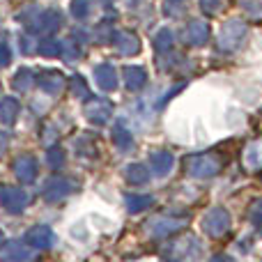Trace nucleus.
<instances>
[{
  "label": "nucleus",
  "mask_w": 262,
  "mask_h": 262,
  "mask_svg": "<svg viewBox=\"0 0 262 262\" xmlns=\"http://www.w3.org/2000/svg\"><path fill=\"white\" fill-rule=\"evenodd\" d=\"M246 32H249V26H246L244 21H237V18L226 21L223 28H221V32H219V37H216L219 51H223V53H232V51H237L242 46V41H244Z\"/></svg>",
  "instance_id": "f257e3e1"
},
{
  "label": "nucleus",
  "mask_w": 262,
  "mask_h": 262,
  "mask_svg": "<svg viewBox=\"0 0 262 262\" xmlns=\"http://www.w3.org/2000/svg\"><path fill=\"white\" fill-rule=\"evenodd\" d=\"M221 170H223V159L219 154H195V157L186 159V172L191 177H198V180L214 177Z\"/></svg>",
  "instance_id": "f03ea898"
},
{
  "label": "nucleus",
  "mask_w": 262,
  "mask_h": 262,
  "mask_svg": "<svg viewBox=\"0 0 262 262\" xmlns=\"http://www.w3.org/2000/svg\"><path fill=\"white\" fill-rule=\"evenodd\" d=\"M203 230L207 232L209 237H214V239L223 237L228 230H230V214H228L223 207L209 209L203 219Z\"/></svg>",
  "instance_id": "7ed1b4c3"
},
{
  "label": "nucleus",
  "mask_w": 262,
  "mask_h": 262,
  "mask_svg": "<svg viewBox=\"0 0 262 262\" xmlns=\"http://www.w3.org/2000/svg\"><path fill=\"white\" fill-rule=\"evenodd\" d=\"M113 115V106L108 99H90L85 106V118L95 124H106Z\"/></svg>",
  "instance_id": "20e7f679"
},
{
  "label": "nucleus",
  "mask_w": 262,
  "mask_h": 262,
  "mask_svg": "<svg viewBox=\"0 0 262 262\" xmlns=\"http://www.w3.org/2000/svg\"><path fill=\"white\" fill-rule=\"evenodd\" d=\"M209 39V26L205 21H200V18H193V21H189V26H186L184 30V41L189 46H203L205 41Z\"/></svg>",
  "instance_id": "39448f33"
},
{
  "label": "nucleus",
  "mask_w": 262,
  "mask_h": 262,
  "mask_svg": "<svg viewBox=\"0 0 262 262\" xmlns=\"http://www.w3.org/2000/svg\"><path fill=\"white\" fill-rule=\"evenodd\" d=\"M184 226V219H172V216H159L149 223V232L154 237H168L172 232H177Z\"/></svg>",
  "instance_id": "423d86ee"
},
{
  "label": "nucleus",
  "mask_w": 262,
  "mask_h": 262,
  "mask_svg": "<svg viewBox=\"0 0 262 262\" xmlns=\"http://www.w3.org/2000/svg\"><path fill=\"white\" fill-rule=\"evenodd\" d=\"M0 200H3V205L9 212L16 214L28 205V193L23 189H12V186H7V189L0 191Z\"/></svg>",
  "instance_id": "0eeeda50"
},
{
  "label": "nucleus",
  "mask_w": 262,
  "mask_h": 262,
  "mask_svg": "<svg viewBox=\"0 0 262 262\" xmlns=\"http://www.w3.org/2000/svg\"><path fill=\"white\" fill-rule=\"evenodd\" d=\"M242 161H244L246 170H260L262 168V138H253L242 152Z\"/></svg>",
  "instance_id": "6e6552de"
},
{
  "label": "nucleus",
  "mask_w": 262,
  "mask_h": 262,
  "mask_svg": "<svg viewBox=\"0 0 262 262\" xmlns=\"http://www.w3.org/2000/svg\"><path fill=\"white\" fill-rule=\"evenodd\" d=\"M203 253V249H200V242L195 239L193 235H186L184 239L175 242L172 244V253L175 258H198V255Z\"/></svg>",
  "instance_id": "1a4fd4ad"
},
{
  "label": "nucleus",
  "mask_w": 262,
  "mask_h": 262,
  "mask_svg": "<svg viewBox=\"0 0 262 262\" xmlns=\"http://www.w3.org/2000/svg\"><path fill=\"white\" fill-rule=\"evenodd\" d=\"M23 242H26L28 246L46 249V246H51V242H53V232H51L49 226H35V228H30V230L26 232Z\"/></svg>",
  "instance_id": "9d476101"
},
{
  "label": "nucleus",
  "mask_w": 262,
  "mask_h": 262,
  "mask_svg": "<svg viewBox=\"0 0 262 262\" xmlns=\"http://www.w3.org/2000/svg\"><path fill=\"white\" fill-rule=\"evenodd\" d=\"M95 76H97V85H99L101 90L111 92L118 88V72H115L113 64H108V62L99 64V67L95 69Z\"/></svg>",
  "instance_id": "9b49d317"
},
{
  "label": "nucleus",
  "mask_w": 262,
  "mask_h": 262,
  "mask_svg": "<svg viewBox=\"0 0 262 262\" xmlns=\"http://www.w3.org/2000/svg\"><path fill=\"white\" fill-rule=\"evenodd\" d=\"M14 170H16V177L23 182H32L37 177V161L32 154H23V157L16 159L14 163Z\"/></svg>",
  "instance_id": "f8f14e48"
},
{
  "label": "nucleus",
  "mask_w": 262,
  "mask_h": 262,
  "mask_svg": "<svg viewBox=\"0 0 262 262\" xmlns=\"http://www.w3.org/2000/svg\"><path fill=\"white\" fill-rule=\"evenodd\" d=\"M115 46H118V51L122 55H136L140 51L138 37H136L134 32H129V30H122V32L115 35Z\"/></svg>",
  "instance_id": "ddd939ff"
},
{
  "label": "nucleus",
  "mask_w": 262,
  "mask_h": 262,
  "mask_svg": "<svg viewBox=\"0 0 262 262\" xmlns=\"http://www.w3.org/2000/svg\"><path fill=\"white\" fill-rule=\"evenodd\" d=\"M124 85L129 88L131 92L140 90V88L145 85V81H147V74H145L143 67H136V64H129V67H124Z\"/></svg>",
  "instance_id": "4468645a"
},
{
  "label": "nucleus",
  "mask_w": 262,
  "mask_h": 262,
  "mask_svg": "<svg viewBox=\"0 0 262 262\" xmlns=\"http://www.w3.org/2000/svg\"><path fill=\"white\" fill-rule=\"evenodd\" d=\"M39 85L44 92H51V95H58L60 90H62L64 85V76L60 72H53V69H49V72H44L39 76Z\"/></svg>",
  "instance_id": "2eb2a0df"
},
{
  "label": "nucleus",
  "mask_w": 262,
  "mask_h": 262,
  "mask_svg": "<svg viewBox=\"0 0 262 262\" xmlns=\"http://www.w3.org/2000/svg\"><path fill=\"white\" fill-rule=\"evenodd\" d=\"M172 163H175V159H172V154L170 152H154L152 154V170H154V175H159V177H166L168 172L172 170Z\"/></svg>",
  "instance_id": "dca6fc26"
},
{
  "label": "nucleus",
  "mask_w": 262,
  "mask_h": 262,
  "mask_svg": "<svg viewBox=\"0 0 262 262\" xmlns=\"http://www.w3.org/2000/svg\"><path fill=\"white\" fill-rule=\"evenodd\" d=\"M72 182L67 180H51L49 182V189L44 191V198L46 200H60L62 195H67L69 191H72Z\"/></svg>",
  "instance_id": "f3484780"
},
{
  "label": "nucleus",
  "mask_w": 262,
  "mask_h": 262,
  "mask_svg": "<svg viewBox=\"0 0 262 262\" xmlns=\"http://www.w3.org/2000/svg\"><path fill=\"white\" fill-rule=\"evenodd\" d=\"M124 180H127L129 184H145V182L149 180V172L143 163H129V166L124 168Z\"/></svg>",
  "instance_id": "a211bd4d"
},
{
  "label": "nucleus",
  "mask_w": 262,
  "mask_h": 262,
  "mask_svg": "<svg viewBox=\"0 0 262 262\" xmlns=\"http://www.w3.org/2000/svg\"><path fill=\"white\" fill-rule=\"evenodd\" d=\"M172 41H175V37H172V32L168 30V28H161V30L154 35V49L161 51V53H166V51L172 49Z\"/></svg>",
  "instance_id": "6ab92c4d"
},
{
  "label": "nucleus",
  "mask_w": 262,
  "mask_h": 262,
  "mask_svg": "<svg viewBox=\"0 0 262 262\" xmlns=\"http://www.w3.org/2000/svg\"><path fill=\"white\" fill-rule=\"evenodd\" d=\"M124 203H127V207H129V212H143V209H147L149 205L154 203V198L152 195H127L124 198Z\"/></svg>",
  "instance_id": "aec40b11"
},
{
  "label": "nucleus",
  "mask_w": 262,
  "mask_h": 262,
  "mask_svg": "<svg viewBox=\"0 0 262 262\" xmlns=\"http://www.w3.org/2000/svg\"><path fill=\"white\" fill-rule=\"evenodd\" d=\"M16 113H18V104H16V99H5L3 104H0V120L3 122H14V118H16Z\"/></svg>",
  "instance_id": "412c9836"
},
{
  "label": "nucleus",
  "mask_w": 262,
  "mask_h": 262,
  "mask_svg": "<svg viewBox=\"0 0 262 262\" xmlns=\"http://www.w3.org/2000/svg\"><path fill=\"white\" fill-rule=\"evenodd\" d=\"M237 5H239L249 16H253L255 21H262V0H237Z\"/></svg>",
  "instance_id": "4be33fe9"
},
{
  "label": "nucleus",
  "mask_w": 262,
  "mask_h": 262,
  "mask_svg": "<svg viewBox=\"0 0 262 262\" xmlns=\"http://www.w3.org/2000/svg\"><path fill=\"white\" fill-rule=\"evenodd\" d=\"M113 140H115V145H118V147H122V149L131 147V143H134V140H131V134L122 127V124H118V127L113 129Z\"/></svg>",
  "instance_id": "5701e85b"
},
{
  "label": "nucleus",
  "mask_w": 262,
  "mask_h": 262,
  "mask_svg": "<svg viewBox=\"0 0 262 262\" xmlns=\"http://www.w3.org/2000/svg\"><path fill=\"white\" fill-rule=\"evenodd\" d=\"M251 223L258 232H262V200H255L251 205Z\"/></svg>",
  "instance_id": "b1692460"
},
{
  "label": "nucleus",
  "mask_w": 262,
  "mask_h": 262,
  "mask_svg": "<svg viewBox=\"0 0 262 262\" xmlns=\"http://www.w3.org/2000/svg\"><path fill=\"white\" fill-rule=\"evenodd\" d=\"M72 95H74V97H81V99L90 97V92H88L85 81H83L81 76H74V78H72Z\"/></svg>",
  "instance_id": "393cba45"
},
{
  "label": "nucleus",
  "mask_w": 262,
  "mask_h": 262,
  "mask_svg": "<svg viewBox=\"0 0 262 262\" xmlns=\"http://www.w3.org/2000/svg\"><path fill=\"white\" fill-rule=\"evenodd\" d=\"M58 21H60L58 12H46L44 18H41V30H46V32L55 30V28H58Z\"/></svg>",
  "instance_id": "a878e982"
},
{
  "label": "nucleus",
  "mask_w": 262,
  "mask_h": 262,
  "mask_svg": "<svg viewBox=\"0 0 262 262\" xmlns=\"http://www.w3.org/2000/svg\"><path fill=\"white\" fill-rule=\"evenodd\" d=\"M39 51L44 55H58V53H62V44H60V41H53V39H46V41H41Z\"/></svg>",
  "instance_id": "bb28decb"
},
{
  "label": "nucleus",
  "mask_w": 262,
  "mask_h": 262,
  "mask_svg": "<svg viewBox=\"0 0 262 262\" xmlns=\"http://www.w3.org/2000/svg\"><path fill=\"white\" fill-rule=\"evenodd\" d=\"M30 78H32V72H30V69H21V72L16 74V81H14V88L23 92L28 85H30Z\"/></svg>",
  "instance_id": "cd10ccee"
},
{
  "label": "nucleus",
  "mask_w": 262,
  "mask_h": 262,
  "mask_svg": "<svg viewBox=\"0 0 262 262\" xmlns=\"http://www.w3.org/2000/svg\"><path fill=\"white\" fill-rule=\"evenodd\" d=\"M72 12H74L76 18H85L88 12H90V3H88V0H74Z\"/></svg>",
  "instance_id": "c85d7f7f"
},
{
  "label": "nucleus",
  "mask_w": 262,
  "mask_h": 262,
  "mask_svg": "<svg viewBox=\"0 0 262 262\" xmlns=\"http://www.w3.org/2000/svg\"><path fill=\"white\" fill-rule=\"evenodd\" d=\"M200 5H203V9L207 14H216L223 7V0H200Z\"/></svg>",
  "instance_id": "c756f323"
},
{
  "label": "nucleus",
  "mask_w": 262,
  "mask_h": 262,
  "mask_svg": "<svg viewBox=\"0 0 262 262\" xmlns=\"http://www.w3.org/2000/svg\"><path fill=\"white\" fill-rule=\"evenodd\" d=\"M62 51H64V58H67V60H74L78 53H81V51H78L76 46H74V41H69V39H67V41H62Z\"/></svg>",
  "instance_id": "7c9ffc66"
},
{
  "label": "nucleus",
  "mask_w": 262,
  "mask_h": 262,
  "mask_svg": "<svg viewBox=\"0 0 262 262\" xmlns=\"http://www.w3.org/2000/svg\"><path fill=\"white\" fill-rule=\"evenodd\" d=\"M28 255H30V253H28L26 246H16V244H14L12 253H9V251H5V258H28Z\"/></svg>",
  "instance_id": "2f4dec72"
},
{
  "label": "nucleus",
  "mask_w": 262,
  "mask_h": 262,
  "mask_svg": "<svg viewBox=\"0 0 262 262\" xmlns=\"http://www.w3.org/2000/svg\"><path fill=\"white\" fill-rule=\"evenodd\" d=\"M49 161H51V166H60V163L64 161V154L60 152V149H51V152H49Z\"/></svg>",
  "instance_id": "473e14b6"
},
{
  "label": "nucleus",
  "mask_w": 262,
  "mask_h": 262,
  "mask_svg": "<svg viewBox=\"0 0 262 262\" xmlns=\"http://www.w3.org/2000/svg\"><path fill=\"white\" fill-rule=\"evenodd\" d=\"M7 62H9V46L0 44V64H7Z\"/></svg>",
  "instance_id": "72a5a7b5"
},
{
  "label": "nucleus",
  "mask_w": 262,
  "mask_h": 262,
  "mask_svg": "<svg viewBox=\"0 0 262 262\" xmlns=\"http://www.w3.org/2000/svg\"><path fill=\"white\" fill-rule=\"evenodd\" d=\"M5 147H7V136H5V134H0V154L5 152Z\"/></svg>",
  "instance_id": "f704fd0d"
},
{
  "label": "nucleus",
  "mask_w": 262,
  "mask_h": 262,
  "mask_svg": "<svg viewBox=\"0 0 262 262\" xmlns=\"http://www.w3.org/2000/svg\"><path fill=\"white\" fill-rule=\"evenodd\" d=\"M3 242H5V237H3V232H0V244H3Z\"/></svg>",
  "instance_id": "c9c22d12"
}]
</instances>
